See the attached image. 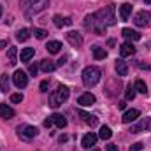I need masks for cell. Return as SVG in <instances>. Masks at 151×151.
<instances>
[{"label": "cell", "mask_w": 151, "mask_h": 151, "mask_svg": "<svg viewBox=\"0 0 151 151\" xmlns=\"http://www.w3.org/2000/svg\"><path fill=\"white\" fill-rule=\"evenodd\" d=\"M95 21L102 27V28H106V27H113L114 23H116V16H114V5H106L104 9H100V11H97L95 14Z\"/></svg>", "instance_id": "1"}, {"label": "cell", "mask_w": 151, "mask_h": 151, "mask_svg": "<svg viewBox=\"0 0 151 151\" xmlns=\"http://www.w3.org/2000/svg\"><path fill=\"white\" fill-rule=\"evenodd\" d=\"M81 77H83V83H84V86H86V88H93V86L100 81L102 72H100V69H99V67L90 65V67H86V69L83 70Z\"/></svg>", "instance_id": "2"}, {"label": "cell", "mask_w": 151, "mask_h": 151, "mask_svg": "<svg viewBox=\"0 0 151 151\" xmlns=\"http://www.w3.org/2000/svg\"><path fill=\"white\" fill-rule=\"evenodd\" d=\"M69 95H70V91H69V88L65 86V84H60L51 95H49V106L53 107V109H56L58 106H62L67 99H69Z\"/></svg>", "instance_id": "3"}, {"label": "cell", "mask_w": 151, "mask_h": 151, "mask_svg": "<svg viewBox=\"0 0 151 151\" xmlns=\"http://www.w3.org/2000/svg\"><path fill=\"white\" fill-rule=\"evenodd\" d=\"M21 4H30V5L21 7V9H23V12H25L27 18H32V16H35L37 12L44 11L49 5V0H23Z\"/></svg>", "instance_id": "4"}, {"label": "cell", "mask_w": 151, "mask_h": 151, "mask_svg": "<svg viewBox=\"0 0 151 151\" xmlns=\"http://www.w3.org/2000/svg\"><path fill=\"white\" fill-rule=\"evenodd\" d=\"M18 135L23 141H30L37 135V128L32 127V125H21V127H18Z\"/></svg>", "instance_id": "5"}, {"label": "cell", "mask_w": 151, "mask_h": 151, "mask_svg": "<svg viewBox=\"0 0 151 151\" xmlns=\"http://www.w3.org/2000/svg\"><path fill=\"white\" fill-rule=\"evenodd\" d=\"M84 27H86L88 30H91V32L99 34V35L106 34V28H102V27H100V25L95 21V16H93V14H88V16L84 18Z\"/></svg>", "instance_id": "6"}, {"label": "cell", "mask_w": 151, "mask_h": 151, "mask_svg": "<svg viewBox=\"0 0 151 151\" xmlns=\"http://www.w3.org/2000/svg\"><path fill=\"white\" fill-rule=\"evenodd\" d=\"M12 83H14V86H18V88H25L27 84H28V76L25 70H16L14 74H12Z\"/></svg>", "instance_id": "7"}, {"label": "cell", "mask_w": 151, "mask_h": 151, "mask_svg": "<svg viewBox=\"0 0 151 151\" xmlns=\"http://www.w3.org/2000/svg\"><path fill=\"white\" fill-rule=\"evenodd\" d=\"M150 19H151V14L148 11H139L135 14V18H134V23L137 27H148L150 25Z\"/></svg>", "instance_id": "8"}, {"label": "cell", "mask_w": 151, "mask_h": 151, "mask_svg": "<svg viewBox=\"0 0 151 151\" xmlns=\"http://www.w3.org/2000/svg\"><path fill=\"white\" fill-rule=\"evenodd\" d=\"M67 40H69V44H70L72 47H81V44H83V35H81L79 32L70 30V32H67Z\"/></svg>", "instance_id": "9"}, {"label": "cell", "mask_w": 151, "mask_h": 151, "mask_svg": "<svg viewBox=\"0 0 151 151\" xmlns=\"http://www.w3.org/2000/svg\"><path fill=\"white\" fill-rule=\"evenodd\" d=\"M142 130L151 132V118H144L139 125H134V127L130 128V132H132V134H139V132H142Z\"/></svg>", "instance_id": "10"}, {"label": "cell", "mask_w": 151, "mask_h": 151, "mask_svg": "<svg viewBox=\"0 0 151 151\" xmlns=\"http://www.w3.org/2000/svg\"><path fill=\"white\" fill-rule=\"evenodd\" d=\"M77 104H79V106H83V107H90V106H93V104H95V95H91L90 91H88V93H83V95H79Z\"/></svg>", "instance_id": "11"}, {"label": "cell", "mask_w": 151, "mask_h": 151, "mask_svg": "<svg viewBox=\"0 0 151 151\" xmlns=\"http://www.w3.org/2000/svg\"><path fill=\"white\" fill-rule=\"evenodd\" d=\"M77 116L84 121V123H88L90 127H95L97 123H99V118L97 116H93V114H90V113H84V111H77Z\"/></svg>", "instance_id": "12"}, {"label": "cell", "mask_w": 151, "mask_h": 151, "mask_svg": "<svg viewBox=\"0 0 151 151\" xmlns=\"http://www.w3.org/2000/svg\"><path fill=\"white\" fill-rule=\"evenodd\" d=\"M134 53H135V47H134L132 42H123V44L119 46V55H121V58H125V56H132Z\"/></svg>", "instance_id": "13"}, {"label": "cell", "mask_w": 151, "mask_h": 151, "mask_svg": "<svg viewBox=\"0 0 151 151\" xmlns=\"http://www.w3.org/2000/svg\"><path fill=\"white\" fill-rule=\"evenodd\" d=\"M139 116H141L139 109H130V111H127V113L123 114L121 121H123V123H134V121H135Z\"/></svg>", "instance_id": "14"}, {"label": "cell", "mask_w": 151, "mask_h": 151, "mask_svg": "<svg viewBox=\"0 0 151 151\" xmlns=\"http://www.w3.org/2000/svg\"><path fill=\"white\" fill-rule=\"evenodd\" d=\"M130 14H132V4L125 2V4L119 7V18H121V21H127V19L130 18Z\"/></svg>", "instance_id": "15"}, {"label": "cell", "mask_w": 151, "mask_h": 151, "mask_svg": "<svg viewBox=\"0 0 151 151\" xmlns=\"http://www.w3.org/2000/svg\"><path fill=\"white\" fill-rule=\"evenodd\" d=\"M97 139H99V137H97L95 134H91V132H90V134H86V135L83 137V142H81V144H83V148H88V150H90L91 146H95V144H97Z\"/></svg>", "instance_id": "16"}, {"label": "cell", "mask_w": 151, "mask_h": 151, "mask_svg": "<svg viewBox=\"0 0 151 151\" xmlns=\"http://www.w3.org/2000/svg\"><path fill=\"white\" fill-rule=\"evenodd\" d=\"M0 118H4V119L14 118V109L7 104H0Z\"/></svg>", "instance_id": "17"}, {"label": "cell", "mask_w": 151, "mask_h": 151, "mask_svg": "<svg viewBox=\"0 0 151 151\" xmlns=\"http://www.w3.org/2000/svg\"><path fill=\"white\" fill-rule=\"evenodd\" d=\"M53 23H55V27L62 28V27H69V25H72V19H70V18H62L60 14H56V16H53Z\"/></svg>", "instance_id": "18"}, {"label": "cell", "mask_w": 151, "mask_h": 151, "mask_svg": "<svg viewBox=\"0 0 151 151\" xmlns=\"http://www.w3.org/2000/svg\"><path fill=\"white\" fill-rule=\"evenodd\" d=\"M116 72H118V76H128V65L123 58L116 60Z\"/></svg>", "instance_id": "19"}, {"label": "cell", "mask_w": 151, "mask_h": 151, "mask_svg": "<svg viewBox=\"0 0 151 151\" xmlns=\"http://www.w3.org/2000/svg\"><path fill=\"white\" fill-rule=\"evenodd\" d=\"M51 119H53V123L58 127V128H65L67 127V119H65V116L60 113H55L53 116H51Z\"/></svg>", "instance_id": "20"}, {"label": "cell", "mask_w": 151, "mask_h": 151, "mask_svg": "<svg viewBox=\"0 0 151 151\" xmlns=\"http://www.w3.org/2000/svg\"><path fill=\"white\" fill-rule=\"evenodd\" d=\"M121 35L127 39V40H139V39H141V34H137V32L132 30V28H123V30H121Z\"/></svg>", "instance_id": "21"}, {"label": "cell", "mask_w": 151, "mask_h": 151, "mask_svg": "<svg viewBox=\"0 0 151 151\" xmlns=\"http://www.w3.org/2000/svg\"><path fill=\"white\" fill-rule=\"evenodd\" d=\"M56 69V63H53L51 60H47V58H44V60H40V70L42 72H53Z\"/></svg>", "instance_id": "22"}, {"label": "cell", "mask_w": 151, "mask_h": 151, "mask_svg": "<svg viewBox=\"0 0 151 151\" xmlns=\"http://www.w3.org/2000/svg\"><path fill=\"white\" fill-rule=\"evenodd\" d=\"M91 51H93V58H95V60H104V58L107 56V51H106L104 47H100V46H93Z\"/></svg>", "instance_id": "23"}, {"label": "cell", "mask_w": 151, "mask_h": 151, "mask_svg": "<svg viewBox=\"0 0 151 151\" xmlns=\"http://www.w3.org/2000/svg\"><path fill=\"white\" fill-rule=\"evenodd\" d=\"M47 53H51V55H56V53H60V49H62V42H58V40H51V42H47Z\"/></svg>", "instance_id": "24"}, {"label": "cell", "mask_w": 151, "mask_h": 151, "mask_svg": "<svg viewBox=\"0 0 151 151\" xmlns=\"http://www.w3.org/2000/svg\"><path fill=\"white\" fill-rule=\"evenodd\" d=\"M34 47H25L23 51H21V55H19V60L21 62H30V58L34 56Z\"/></svg>", "instance_id": "25"}, {"label": "cell", "mask_w": 151, "mask_h": 151, "mask_svg": "<svg viewBox=\"0 0 151 151\" xmlns=\"http://www.w3.org/2000/svg\"><path fill=\"white\" fill-rule=\"evenodd\" d=\"M134 88H135V91H139V93H148V86H146V83L142 81V79H137L135 81V84H134Z\"/></svg>", "instance_id": "26"}, {"label": "cell", "mask_w": 151, "mask_h": 151, "mask_svg": "<svg viewBox=\"0 0 151 151\" xmlns=\"http://www.w3.org/2000/svg\"><path fill=\"white\" fill-rule=\"evenodd\" d=\"M28 37H30V30H28V28H21V30L16 32V39H18L19 42H25Z\"/></svg>", "instance_id": "27"}, {"label": "cell", "mask_w": 151, "mask_h": 151, "mask_svg": "<svg viewBox=\"0 0 151 151\" xmlns=\"http://www.w3.org/2000/svg\"><path fill=\"white\" fill-rule=\"evenodd\" d=\"M111 135H113V132H111V128H109V127H102V128H100V132H99V137H100L102 141L111 139Z\"/></svg>", "instance_id": "28"}, {"label": "cell", "mask_w": 151, "mask_h": 151, "mask_svg": "<svg viewBox=\"0 0 151 151\" xmlns=\"http://www.w3.org/2000/svg\"><path fill=\"white\" fill-rule=\"evenodd\" d=\"M0 90H2L4 93L9 90V76H7V74H2V76H0Z\"/></svg>", "instance_id": "29"}, {"label": "cell", "mask_w": 151, "mask_h": 151, "mask_svg": "<svg viewBox=\"0 0 151 151\" xmlns=\"http://www.w3.org/2000/svg\"><path fill=\"white\" fill-rule=\"evenodd\" d=\"M16 47H9V51H7V58H9V63L11 65H16L18 63V60H16Z\"/></svg>", "instance_id": "30"}, {"label": "cell", "mask_w": 151, "mask_h": 151, "mask_svg": "<svg viewBox=\"0 0 151 151\" xmlns=\"http://www.w3.org/2000/svg\"><path fill=\"white\" fill-rule=\"evenodd\" d=\"M34 37L35 39H46L47 37V32L44 28H34Z\"/></svg>", "instance_id": "31"}, {"label": "cell", "mask_w": 151, "mask_h": 151, "mask_svg": "<svg viewBox=\"0 0 151 151\" xmlns=\"http://www.w3.org/2000/svg\"><path fill=\"white\" fill-rule=\"evenodd\" d=\"M135 99V88L130 84L128 88H127V100H134Z\"/></svg>", "instance_id": "32"}, {"label": "cell", "mask_w": 151, "mask_h": 151, "mask_svg": "<svg viewBox=\"0 0 151 151\" xmlns=\"http://www.w3.org/2000/svg\"><path fill=\"white\" fill-rule=\"evenodd\" d=\"M11 102H12V104H19V102H23V95H21V93H14V95H11Z\"/></svg>", "instance_id": "33"}, {"label": "cell", "mask_w": 151, "mask_h": 151, "mask_svg": "<svg viewBox=\"0 0 151 151\" xmlns=\"http://www.w3.org/2000/svg\"><path fill=\"white\" fill-rule=\"evenodd\" d=\"M37 70H39L37 65H35V63H30V67H28V72H30L32 76H35V74H37Z\"/></svg>", "instance_id": "34"}, {"label": "cell", "mask_w": 151, "mask_h": 151, "mask_svg": "<svg viewBox=\"0 0 151 151\" xmlns=\"http://www.w3.org/2000/svg\"><path fill=\"white\" fill-rule=\"evenodd\" d=\"M141 150H142V142H135V144L130 146V151H141Z\"/></svg>", "instance_id": "35"}, {"label": "cell", "mask_w": 151, "mask_h": 151, "mask_svg": "<svg viewBox=\"0 0 151 151\" xmlns=\"http://www.w3.org/2000/svg\"><path fill=\"white\" fill-rule=\"evenodd\" d=\"M47 88H49V83H47V81H42V83H40V91H42V93H46V91H47Z\"/></svg>", "instance_id": "36"}, {"label": "cell", "mask_w": 151, "mask_h": 151, "mask_svg": "<svg viewBox=\"0 0 151 151\" xmlns=\"http://www.w3.org/2000/svg\"><path fill=\"white\" fill-rule=\"evenodd\" d=\"M65 62H67V56H62V58L58 60V63H56V67H62V65H65Z\"/></svg>", "instance_id": "37"}, {"label": "cell", "mask_w": 151, "mask_h": 151, "mask_svg": "<svg viewBox=\"0 0 151 151\" xmlns=\"http://www.w3.org/2000/svg\"><path fill=\"white\" fill-rule=\"evenodd\" d=\"M51 125H53V119H51V118H47V119H44V127H46V128H49Z\"/></svg>", "instance_id": "38"}, {"label": "cell", "mask_w": 151, "mask_h": 151, "mask_svg": "<svg viewBox=\"0 0 151 151\" xmlns=\"http://www.w3.org/2000/svg\"><path fill=\"white\" fill-rule=\"evenodd\" d=\"M107 151H118V146L116 144H107Z\"/></svg>", "instance_id": "39"}, {"label": "cell", "mask_w": 151, "mask_h": 151, "mask_svg": "<svg viewBox=\"0 0 151 151\" xmlns=\"http://www.w3.org/2000/svg\"><path fill=\"white\" fill-rule=\"evenodd\" d=\"M7 46V40H0V49H4Z\"/></svg>", "instance_id": "40"}, {"label": "cell", "mask_w": 151, "mask_h": 151, "mask_svg": "<svg viewBox=\"0 0 151 151\" xmlns=\"http://www.w3.org/2000/svg\"><path fill=\"white\" fill-rule=\"evenodd\" d=\"M118 107L119 109H125V102H118Z\"/></svg>", "instance_id": "41"}, {"label": "cell", "mask_w": 151, "mask_h": 151, "mask_svg": "<svg viewBox=\"0 0 151 151\" xmlns=\"http://www.w3.org/2000/svg\"><path fill=\"white\" fill-rule=\"evenodd\" d=\"M60 142H67V135H62L60 137Z\"/></svg>", "instance_id": "42"}, {"label": "cell", "mask_w": 151, "mask_h": 151, "mask_svg": "<svg viewBox=\"0 0 151 151\" xmlns=\"http://www.w3.org/2000/svg\"><path fill=\"white\" fill-rule=\"evenodd\" d=\"M107 46H111V47L114 46V40H113V39H109V40H107Z\"/></svg>", "instance_id": "43"}, {"label": "cell", "mask_w": 151, "mask_h": 151, "mask_svg": "<svg viewBox=\"0 0 151 151\" xmlns=\"http://www.w3.org/2000/svg\"><path fill=\"white\" fill-rule=\"evenodd\" d=\"M2 11H4V9H2V5H0V16H2Z\"/></svg>", "instance_id": "44"}, {"label": "cell", "mask_w": 151, "mask_h": 151, "mask_svg": "<svg viewBox=\"0 0 151 151\" xmlns=\"http://www.w3.org/2000/svg\"><path fill=\"white\" fill-rule=\"evenodd\" d=\"M144 2H146V4H151V0H144Z\"/></svg>", "instance_id": "45"}, {"label": "cell", "mask_w": 151, "mask_h": 151, "mask_svg": "<svg viewBox=\"0 0 151 151\" xmlns=\"http://www.w3.org/2000/svg\"><path fill=\"white\" fill-rule=\"evenodd\" d=\"M91 151H100V150H99V148H95V150H91Z\"/></svg>", "instance_id": "46"}]
</instances>
